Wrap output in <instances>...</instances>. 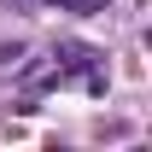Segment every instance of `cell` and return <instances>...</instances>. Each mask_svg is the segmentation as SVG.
I'll list each match as a JSON object with an SVG mask.
<instances>
[{
    "label": "cell",
    "instance_id": "6da1fadb",
    "mask_svg": "<svg viewBox=\"0 0 152 152\" xmlns=\"http://www.w3.org/2000/svg\"><path fill=\"white\" fill-rule=\"evenodd\" d=\"M18 58H23V47H18V41H12V47H0V64H18Z\"/></svg>",
    "mask_w": 152,
    "mask_h": 152
}]
</instances>
